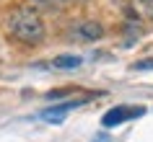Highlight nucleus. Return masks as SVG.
Segmentation results:
<instances>
[{
    "instance_id": "nucleus-9",
    "label": "nucleus",
    "mask_w": 153,
    "mask_h": 142,
    "mask_svg": "<svg viewBox=\"0 0 153 142\" xmlns=\"http://www.w3.org/2000/svg\"><path fill=\"white\" fill-rule=\"evenodd\" d=\"M96 142H106V137H96Z\"/></svg>"
},
{
    "instance_id": "nucleus-5",
    "label": "nucleus",
    "mask_w": 153,
    "mask_h": 142,
    "mask_svg": "<svg viewBox=\"0 0 153 142\" xmlns=\"http://www.w3.org/2000/svg\"><path fill=\"white\" fill-rule=\"evenodd\" d=\"M81 65H83V57L78 54H60L52 60V67H57V70H75Z\"/></svg>"
},
{
    "instance_id": "nucleus-3",
    "label": "nucleus",
    "mask_w": 153,
    "mask_h": 142,
    "mask_svg": "<svg viewBox=\"0 0 153 142\" xmlns=\"http://www.w3.org/2000/svg\"><path fill=\"white\" fill-rule=\"evenodd\" d=\"M101 36H104V29L96 21H83V24H75L70 29V39L75 41H99Z\"/></svg>"
},
{
    "instance_id": "nucleus-8",
    "label": "nucleus",
    "mask_w": 153,
    "mask_h": 142,
    "mask_svg": "<svg viewBox=\"0 0 153 142\" xmlns=\"http://www.w3.org/2000/svg\"><path fill=\"white\" fill-rule=\"evenodd\" d=\"M140 3H145V5H153V0H140Z\"/></svg>"
},
{
    "instance_id": "nucleus-6",
    "label": "nucleus",
    "mask_w": 153,
    "mask_h": 142,
    "mask_svg": "<svg viewBox=\"0 0 153 142\" xmlns=\"http://www.w3.org/2000/svg\"><path fill=\"white\" fill-rule=\"evenodd\" d=\"M36 5H44V8H49V5H55V3H60V0H34Z\"/></svg>"
},
{
    "instance_id": "nucleus-7",
    "label": "nucleus",
    "mask_w": 153,
    "mask_h": 142,
    "mask_svg": "<svg viewBox=\"0 0 153 142\" xmlns=\"http://www.w3.org/2000/svg\"><path fill=\"white\" fill-rule=\"evenodd\" d=\"M60 3H83V0H60Z\"/></svg>"
},
{
    "instance_id": "nucleus-1",
    "label": "nucleus",
    "mask_w": 153,
    "mask_h": 142,
    "mask_svg": "<svg viewBox=\"0 0 153 142\" xmlns=\"http://www.w3.org/2000/svg\"><path fill=\"white\" fill-rule=\"evenodd\" d=\"M8 31L13 34V39L24 41V44H42L47 36L44 21L34 8H16L8 16Z\"/></svg>"
},
{
    "instance_id": "nucleus-2",
    "label": "nucleus",
    "mask_w": 153,
    "mask_h": 142,
    "mask_svg": "<svg viewBox=\"0 0 153 142\" xmlns=\"http://www.w3.org/2000/svg\"><path fill=\"white\" fill-rule=\"evenodd\" d=\"M143 114H145L143 106H114V109H109L104 114L101 124L104 127H120V124H125V121H130V119L143 116Z\"/></svg>"
},
{
    "instance_id": "nucleus-4",
    "label": "nucleus",
    "mask_w": 153,
    "mask_h": 142,
    "mask_svg": "<svg viewBox=\"0 0 153 142\" xmlns=\"http://www.w3.org/2000/svg\"><path fill=\"white\" fill-rule=\"evenodd\" d=\"M81 103H86V98H81V101H68V103H60V106H52V109L42 111V119L44 121H49V124H60L65 119V114L70 109H75V106H81Z\"/></svg>"
}]
</instances>
